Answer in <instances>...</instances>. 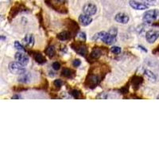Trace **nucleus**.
<instances>
[{
    "label": "nucleus",
    "instance_id": "28",
    "mask_svg": "<svg viewBox=\"0 0 159 159\" xmlns=\"http://www.w3.org/2000/svg\"><path fill=\"white\" fill-rule=\"evenodd\" d=\"M79 38H80V39H83V41H85L86 40V35H85V34H84V33H83V32H80V33L79 34Z\"/></svg>",
    "mask_w": 159,
    "mask_h": 159
},
{
    "label": "nucleus",
    "instance_id": "8",
    "mask_svg": "<svg viewBox=\"0 0 159 159\" xmlns=\"http://www.w3.org/2000/svg\"><path fill=\"white\" fill-rule=\"evenodd\" d=\"M115 20L120 24H127L129 22V16L125 13H119L115 15Z\"/></svg>",
    "mask_w": 159,
    "mask_h": 159
},
{
    "label": "nucleus",
    "instance_id": "22",
    "mask_svg": "<svg viewBox=\"0 0 159 159\" xmlns=\"http://www.w3.org/2000/svg\"><path fill=\"white\" fill-rule=\"evenodd\" d=\"M54 83L57 87H61L62 84H63V81H62L61 80H54Z\"/></svg>",
    "mask_w": 159,
    "mask_h": 159
},
{
    "label": "nucleus",
    "instance_id": "16",
    "mask_svg": "<svg viewBox=\"0 0 159 159\" xmlns=\"http://www.w3.org/2000/svg\"><path fill=\"white\" fill-rule=\"evenodd\" d=\"M18 81L22 82V83H28L30 81V77H29V75L26 74V72L22 75H21L19 78H18Z\"/></svg>",
    "mask_w": 159,
    "mask_h": 159
},
{
    "label": "nucleus",
    "instance_id": "13",
    "mask_svg": "<svg viewBox=\"0 0 159 159\" xmlns=\"http://www.w3.org/2000/svg\"><path fill=\"white\" fill-rule=\"evenodd\" d=\"M87 83L89 84L90 86H91V87H94L95 85H96L98 83V82H99V78L96 76H89L88 77H87Z\"/></svg>",
    "mask_w": 159,
    "mask_h": 159
},
{
    "label": "nucleus",
    "instance_id": "3",
    "mask_svg": "<svg viewBox=\"0 0 159 159\" xmlns=\"http://www.w3.org/2000/svg\"><path fill=\"white\" fill-rule=\"evenodd\" d=\"M9 70L11 73L14 74V75H22L26 72V68L25 66L19 64L17 61L10 62L9 64Z\"/></svg>",
    "mask_w": 159,
    "mask_h": 159
},
{
    "label": "nucleus",
    "instance_id": "1",
    "mask_svg": "<svg viewBox=\"0 0 159 159\" xmlns=\"http://www.w3.org/2000/svg\"><path fill=\"white\" fill-rule=\"evenodd\" d=\"M94 41H98V40H102L104 43L107 45H112L115 42H116V37L111 34L109 32H100L98 34H95L92 38Z\"/></svg>",
    "mask_w": 159,
    "mask_h": 159
},
{
    "label": "nucleus",
    "instance_id": "14",
    "mask_svg": "<svg viewBox=\"0 0 159 159\" xmlns=\"http://www.w3.org/2000/svg\"><path fill=\"white\" fill-rule=\"evenodd\" d=\"M34 59H35L36 61L38 62V64H40V65L45 64L46 62V58L44 57L41 54H39V53H36V54H34Z\"/></svg>",
    "mask_w": 159,
    "mask_h": 159
},
{
    "label": "nucleus",
    "instance_id": "21",
    "mask_svg": "<svg viewBox=\"0 0 159 159\" xmlns=\"http://www.w3.org/2000/svg\"><path fill=\"white\" fill-rule=\"evenodd\" d=\"M14 47H15L18 50H19V51H23V52L26 51V50H25V48L23 47V46H22V45H21L18 42H14Z\"/></svg>",
    "mask_w": 159,
    "mask_h": 159
},
{
    "label": "nucleus",
    "instance_id": "15",
    "mask_svg": "<svg viewBox=\"0 0 159 159\" xmlns=\"http://www.w3.org/2000/svg\"><path fill=\"white\" fill-rule=\"evenodd\" d=\"M45 53L47 56H49L50 57H53L54 55H55V48L53 46H48L46 48V50H45Z\"/></svg>",
    "mask_w": 159,
    "mask_h": 159
},
{
    "label": "nucleus",
    "instance_id": "27",
    "mask_svg": "<svg viewBox=\"0 0 159 159\" xmlns=\"http://www.w3.org/2000/svg\"><path fill=\"white\" fill-rule=\"evenodd\" d=\"M80 64H81V62H80V61L78 59H76L74 60L73 62H72V65H73L75 67H78V66L80 65Z\"/></svg>",
    "mask_w": 159,
    "mask_h": 159
},
{
    "label": "nucleus",
    "instance_id": "25",
    "mask_svg": "<svg viewBox=\"0 0 159 159\" xmlns=\"http://www.w3.org/2000/svg\"><path fill=\"white\" fill-rule=\"evenodd\" d=\"M53 68H54V70H59L60 68H61V65H60L59 62H54L53 63Z\"/></svg>",
    "mask_w": 159,
    "mask_h": 159
},
{
    "label": "nucleus",
    "instance_id": "7",
    "mask_svg": "<svg viewBox=\"0 0 159 159\" xmlns=\"http://www.w3.org/2000/svg\"><path fill=\"white\" fill-rule=\"evenodd\" d=\"M129 4L131 7L136 10H147L149 7V6L146 5L145 3H141V2H139L137 1H135V0H131L129 2Z\"/></svg>",
    "mask_w": 159,
    "mask_h": 159
},
{
    "label": "nucleus",
    "instance_id": "29",
    "mask_svg": "<svg viewBox=\"0 0 159 159\" xmlns=\"http://www.w3.org/2000/svg\"><path fill=\"white\" fill-rule=\"evenodd\" d=\"M5 39H6L5 37H3V36H0V40H5Z\"/></svg>",
    "mask_w": 159,
    "mask_h": 159
},
{
    "label": "nucleus",
    "instance_id": "4",
    "mask_svg": "<svg viewBox=\"0 0 159 159\" xmlns=\"http://www.w3.org/2000/svg\"><path fill=\"white\" fill-rule=\"evenodd\" d=\"M159 38V30H151L146 32V39L147 42L150 44L154 43Z\"/></svg>",
    "mask_w": 159,
    "mask_h": 159
},
{
    "label": "nucleus",
    "instance_id": "31",
    "mask_svg": "<svg viewBox=\"0 0 159 159\" xmlns=\"http://www.w3.org/2000/svg\"><path fill=\"white\" fill-rule=\"evenodd\" d=\"M157 48H158V49H157V50H158V51H159V46H158V47H157Z\"/></svg>",
    "mask_w": 159,
    "mask_h": 159
},
{
    "label": "nucleus",
    "instance_id": "2",
    "mask_svg": "<svg viewBox=\"0 0 159 159\" xmlns=\"http://www.w3.org/2000/svg\"><path fill=\"white\" fill-rule=\"evenodd\" d=\"M143 22L146 23L150 24L153 22L159 20V10H147L143 14Z\"/></svg>",
    "mask_w": 159,
    "mask_h": 159
},
{
    "label": "nucleus",
    "instance_id": "5",
    "mask_svg": "<svg viewBox=\"0 0 159 159\" xmlns=\"http://www.w3.org/2000/svg\"><path fill=\"white\" fill-rule=\"evenodd\" d=\"M14 58H15L16 61L18 62L19 64L22 65L23 66L27 65L28 63H29V57L28 56L26 55L23 53H21V52H18L16 53L15 56H14Z\"/></svg>",
    "mask_w": 159,
    "mask_h": 159
},
{
    "label": "nucleus",
    "instance_id": "20",
    "mask_svg": "<svg viewBox=\"0 0 159 159\" xmlns=\"http://www.w3.org/2000/svg\"><path fill=\"white\" fill-rule=\"evenodd\" d=\"M111 51L112 52V54L118 55V54L121 53V48L119 47V46H112V48L111 49Z\"/></svg>",
    "mask_w": 159,
    "mask_h": 159
},
{
    "label": "nucleus",
    "instance_id": "23",
    "mask_svg": "<svg viewBox=\"0 0 159 159\" xmlns=\"http://www.w3.org/2000/svg\"><path fill=\"white\" fill-rule=\"evenodd\" d=\"M146 5H153L156 2V0H142Z\"/></svg>",
    "mask_w": 159,
    "mask_h": 159
},
{
    "label": "nucleus",
    "instance_id": "17",
    "mask_svg": "<svg viewBox=\"0 0 159 159\" xmlns=\"http://www.w3.org/2000/svg\"><path fill=\"white\" fill-rule=\"evenodd\" d=\"M101 56V51L99 49H95V50L92 51L91 54V57L92 58H95V59H97L99 57Z\"/></svg>",
    "mask_w": 159,
    "mask_h": 159
},
{
    "label": "nucleus",
    "instance_id": "9",
    "mask_svg": "<svg viewBox=\"0 0 159 159\" xmlns=\"http://www.w3.org/2000/svg\"><path fill=\"white\" fill-rule=\"evenodd\" d=\"M79 22L81 24L82 26H87L91 23L92 22V18H91V16H88L85 14H80L79 17Z\"/></svg>",
    "mask_w": 159,
    "mask_h": 159
},
{
    "label": "nucleus",
    "instance_id": "6",
    "mask_svg": "<svg viewBox=\"0 0 159 159\" xmlns=\"http://www.w3.org/2000/svg\"><path fill=\"white\" fill-rule=\"evenodd\" d=\"M83 14H87L88 16H92L95 14L96 11H97V7H96L95 4L87 3L83 6Z\"/></svg>",
    "mask_w": 159,
    "mask_h": 159
},
{
    "label": "nucleus",
    "instance_id": "19",
    "mask_svg": "<svg viewBox=\"0 0 159 159\" xmlns=\"http://www.w3.org/2000/svg\"><path fill=\"white\" fill-rule=\"evenodd\" d=\"M62 75H63L64 76H65V77L70 78L72 76V72L70 69H68V68H65V69H63V71H62Z\"/></svg>",
    "mask_w": 159,
    "mask_h": 159
},
{
    "label": "nucleus",
    "instance_id": "30",
    "mask_svg": "<svg viewBox=\"0 0 159 159\" xmlns=\"http://www.w3.org/2000/svg\"><path fill=\"white\" fill-rule=\"evenodd\" d=\"M157 99H159V95H157Z\"/></svg>",
    "mask_w": 159,
    "mask_h": 159
},
{
    "label": "nucleus",
    "instance_id": "10",
    "mask_svg": "<svg viewBox=\"0 0 159 159\" xmlns=\"http://www.w3.org/2000/svg\"><path fill=\"white\" fill-rule=\"evenodd\" d=\"M24 45L27 47H33L34 45V37L33 34H26L22 40Z\"/></svg>",
    "mask_w": 159,
    "mask_h": 159
},
{
    "label": "nucleus",
    "instance_id": "18",
    "mask_svg": "<svg viewBox=\"0 0 159 159\" xmlns=\"http://www.w3.org/2000/svg\"><path fill=\"white\" fill-rule=\"evenodd\" d=\"M145 75L147 77H148V79L151 80L152 81H155V80H156V76H155V75L153 73V72H150V70H146Z\"/></svg>",
    "mask_w": 159,
    "mask_h": 159
},
{
    "label": "nucleus",
    "instance_id": "12",
    "mask_svg": "<svg viewBox=\"0 0 159 159\" xmlns=\"http://www.w3.org/2000/svg\"><path fill=\"white\" fill-rule=\"evenodd\" d=\"M72 35L68 31H63L57 35V38L61 41H67L71 38Z\"/></svg>",
    "mask_w": 159,
    "mask_h": 159
},
{
    "label": "nucleus",
    "instance_id": "11",
    "mask_svg": "<svg viewBox=\"0 0 159 159\" xmlns=\"http://www.w3.org/2000/svg\"><path fill=\"white\" fill-rule=\"evenodd\" d=\"M73 50H75L76 51L77 54H79L80 55L83 56V57H85L86 54H87V47L83 45H78L77 46H74L72 48Z\"/></svg>",
    "mask_w": 159,
    "mask_h": 159
},
{
    "label": "nucleus",
    "instance_id": "24",
    "mask_svg": "<svg viewBox=\"0 0 159 159\" xmlns=\"http://www.w3.org/2000/svg\"><path fill=\"white\" fill-rule=\"evenodd\" d=\"M71 94L72 95V96H73L74 98H76V99H78L80 96V91H76V90H73V91H72Z\"/></svg>",
    "mask_w": 159,
    "mask_h": 159
},
{
    "label": "nucleus",
    "instance_id": "26",
    "mask_svg": "<svg viewBox=\"0 0 159 159\" xmlns=\"http://www.w3.org/2000/svg\"><path fill=\"white\" fill-rule=\"evenodd\" d=\"M109 33L111 34H112L113 36H115V37H116V36H117V34H118V30L116 28H111V30H110Z\"/></svg>",
    "mask_w": 159,
    "mask_h": 159
}]
</instances>
